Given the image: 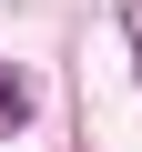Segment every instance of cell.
<instances>
[{
    "label": "cell",
    "mask_w": 142,
    "mask_h": 152,
    "mask_svg": "<svg viewBox=\"0 0 142 152\" xmlns=\"http://www.w3.org/2000/svg\"><path fill=\"white\" fill-rule=\"evenodd\" d=\"M31 122V81H20V71H0V132H20Z\"/></svg>",
    "instance_id": "6da1fadb"
},
{
    "label": "cell",
    "mask_w": 142,
    "mask_h": 152,
    "mask_svg": "<svg viewBox=\"0 0 142 152\" xmlns=\"http://www.w3.org/2000/svg\"><path fill=\"white\" fill-rule=\"evenodd\" d=\"M122 51H132V71H142V10H132V20H122Z\"/></svg>",
    "instance_id": "7a4b0ae2"
}]
</instances>
